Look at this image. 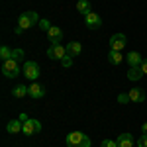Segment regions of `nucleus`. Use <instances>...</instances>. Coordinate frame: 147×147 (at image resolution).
I'll return each mask as SVG.
<instances>
[{"mask_svg": "<svg viewBox=\"0 0 147 147\" xmlns=\"http://www.w3.org/2000/svg\"><path fill=\"white\" fill-rule=\"evenodd\" d=\"M137 147H147V134H143V136L137 139Z\"/></svg>", "mask_w": 147, "mask_h": 147, "instance_id": "obj_25", "label": "nucleus"}, {"mask_svg": "<svg viewBox=\"0 0 147 147\" xmlns=\"http://www.w3.org/2000/svg\"><path fill=\"white\" fill-rule=\"evenodd\" d=\"M84 24H86L90 30H98V28H102V18H100V14H96V12L86 14V16H84Z\"/></svg>", "mask_w": 147, "mask_h": 147, "instance_id": "obj_7", "label": "nucleus"}, {"mask_svg": "<svg viewBox=\"0 0 147 147\" xmlns=\"http://www.w3.org/2000/svg\"><path fill=\"white\" fill-rule=\"evenodd\" d=\"M22 129H24V122L20 120V118L8 122V125H6V131H8V134H20Z\"/></svg>", "mask_w": 147, "mask_h": 147, "instance_id": "obj_13", "label": "nucleus"}, {"mask_svg": "<svg viewBox=\"0 0 147 147\" xmlns=\"http://www.w3.org/2000/svg\"><path fill=\"white\" fill-rule=\"evenodd\" d=\"M67 147H90V137L82 131H71L67 136Z\"/></svg>", "mask_w": 147, "mask_h": 147, "instance_id": "obj_2", "label": "nucleus"}, {"mask_svg": "<svg viewBox=\"0 0 147 147\" xmlns=\"http://www.w3.org/2000/svg\"><path fill=\"white\" fill-rule=\"evenodd\" d=\"M22 131L26 134V136H34V134H39V131H41V122L28 118V120L24 122V129H22Z\"/></svg>", "mask_w": 147, "mask_h": 147, "instance_id": "obj_6", "label": "nucleus"}, {"mask_svg": "<svg viewBox=\"0 0 147 147\" xmlns=\"http://www.w3.org/2000/svg\"><path fill=\"white\" fill-rule=\"evenodd\" d=\"M12 53H14V49H10V47H6V45H2V47H0V57H2L4 61L12 59Z\"/></svg>", "mask_w": 147, "mask_h": 147, "instance_id": "obj_20", "label": "nucleus"}, {"mask_svg": "<svg viewBox=\"0 0 147 147\" xmlns=\"http://www.w3.org/2000/svg\"><path fill=\"white\" fill-rule=\"evenodd\" d=\"M108 61L112 63V65H120L122 61H125V57H122V51H108Z\"/></svg>", "mask_w": 147, "mask_h": 147, "instance_id": "obj_15", "label": "nucleus"}, {"mask_svg": "<svg viewBox=\"0 0 147 147\" xmlns=\"http://www.w3.org/2000/svg\"><path fill=\"white\" fill-rule=\"evenodd\" d=\"M82 51V45H80L79 41H71L67 45V55H71V57H77Z\"/></svg>", "mask_w": 147, "mask_h": 147, "instance_id": "obj_16", "label": "nucleus"}, {"mask_svg": "<svg viewBox=\"0 0 147 147\" xmlns=\"http://www.w3.org/2000/svg\"><path fill=\"white\" fill-rule=\"evenodd\" d=\"M67 55V47H63L61 43H53L47 49V57L49 59H55V61H63V57Z\"/></svg>", "mask_w": 147, "mask_h": 147, "instance_id": "obj_5", "label": "nucleus"}, {"mask_svg": "<svg viewBox=\"0 0 147 147\" xmlns=\"http://www.w3.org/2000/svg\"><path fill=\"white\" fill-rule=\"evenodd\" d=\"M34 24H39V18L35 12H26L18 18V28H16V34H22L26 30H30Z\"/></svg>", "mask_w": 147, "mask_h": 147, "instance_id": "obj_1", "label": "nucleus"}, {"mask_svg": "<svg viewBox=\"0 0 147 147\" xmlns=\"http://www.w3.org/2000/svg\"><path fill=\"white\" fill-rule=\"evenodd\" d=\"M141 129H143V134H147V122H143V125H141Z\"/></svg>", "mask_w": 147, "mask_h": 147, "instance_id": "obj_28", "label": "nucleus"}, {"mask_svg": "<svg viewBox=\"0 0 147 147\" xmlns=\"http://www.w3.org/2000/svg\"><path fill=\"white\" fill-rule=\"evenodd\" d=\"M116 141H118V147H134V143H136L131 134H122Z\"/></svg>", "mask_w": 147, "mask_h": 147, "instance_id": "obj_12", "label": "nucleus"}, {"mask_svg": "<svg viewBox=\"0 0 147 147\" xmlns=\"http://www.w3.org/2000/svg\"><path fill=\"white\" fill-rule=\"evenodd\" d=\"M2 75H4V77H8V79L18 77V75H20L18 61H16V59H8V61H4V65H2Z\"/></svg>", "mask_w": 147, "mask_h": 147, "instance_id": "obj_3", "label": "nucleus"}, {"mask_svg": "<svg viewBox=\"0 0 147 147\" xmlns=\"http://www.w3.org/2000/svg\"><path fill=\"white\" fill-rule=\"evenodd\" d=\"M22 71H24V77L30 79V80H35L37 77H39V65H37L35 61H26Z\"/></svg>", "mask_w": 147, "mask_h": 147, "instance_id": "obj_4", "label": "nucleus"}, {"mask_svg": "<svg viewBox=\"0 0 147 147\" xmlns=\"http://www.w3.org/2000/svg\"><path fill=\"white\" fill-rule=\"evenodd\" d=\"M73 59H75V57H71V55H65V57H63V61H61V63H63V67H71V63H73Z\"/></svg>", "mask_w": 147, "mask_h": 147, "instance_id": "obj_26", "label": "nucleus"}, {"mask_svg": "<svg viewBox=\"0 0 147 147\" xmlns=\"http://www.w3.org/2000/svg\"><path fill=\"white\" fill-rule=\"evenodd\" d=\"M118 102H120V104H127V102H131V100H129V94H127V92H125V94H120V96H118Z\"/></svg>", "mask_w": 147, "mask_h": 147, "instance_id": "obj_23", "label": "nucleus"}, {"mask_svg": "<svg viewBox=\"0 0 147 147\" xmlns=\"http://www.w3.org/2000/svg\"><path fill=\"white\" fill-rule=\"evenodd\" d=\"M127 94H129V100L131 102H143L145 100V90L143 88H131Z\"/></svg>", "mask_w": 147, "mask_h": 147, "instance_id": "obj_14", "label": "nucleus"}, {"mask_svg": "<svg viewBox=\"0 0 147 147\" xmlns=\"http://www.w3.org/2000/svg\"><path fill=\"white\" fill-rule=\"evenodd\" d=\"M37 26H39V28H41L43 32H49V28H51L49 20H45V18H43V20H39V24H37Z\"/></svg>", "mask_w": 147, "mask_h": 147, "instance_id": "obj_21", "label": "nucleus"}, {"mask_svg": "<svg viewBox=\"0 0 147 147\" xmlns=\"http://www.w3.org/2000/svg\"><path fill=\"white\" fill-rule=\"evenodd\" d=\"M43 94H45V86L43 84H39V82H34V84H30V92H28V96H32V98H43Z\"/></svg>", "mask_w": 147, "mask_h": 147, "instance_id": "obj_10", "label": "nucleus"}, {"mask_svg": "<svg viewBox=\"0 0 147 147\" xmlns=\"http://www.w3.org/2000/svg\"><path fill=\"white\" fill-rule=\"evenodd\" d=\"M77 12H80L82 16L90 14V12H92V8H90V2H88V0H79V2H77Z\"/></svg>", "mask_w": 147, "mask_h": 147, "instance_id": "obj_17", "label": "nucleus"}, {"mask_svg": "<svg viewBox=\"0 0 147 147\" xmlns=\"http://www.w3.org/2000/svg\"><path fill=\"white\" fill-rule=\"evenodd\" d=\"M125 61L129 63V67H141V63H143V59H141V55L137 51H129L125 55Z\"/></svg>", "mask_w": 147, "mask_h": 147, "instance_id": "obj_11", "label": "nucleus"}, {"mask_svg": "<svg viewBox=\"0 0 147 147\" xmlns=\"http://www.w3.org/2000/svg\"><path fill=\"white\" fill-rule=\"evenodd\" d=\"M141 71H143V75H147V59H143V63H141Z\"/></svg>", "mask_w": 147, "mask_h": 147, "instance_id": "obj_27", "label": "nucleus"}, {"mask_svg": "<svg viewBox=\"0 0 147 147\" xmlns=\"http://www.w3.org/2000/svg\"><path fill=\"white\" fill-rule=\"evenodd\" d=\"M125 47V35L124 34H114L110 37V49L112 51H122Z\"/></svg>", "mask_w": 147, "mask_h": 147, "instance_id": "obj_8", "label": "nucleus"}, {"mask_svg": "<svg viewBox=\"0 0 147 147\" xmlns=\"http://www.w3.org/2000/svg\"><path fill=\"white\" fill-rule=\"evenodd\" d=\"M28 92H30V86L18 84V86L12 90V96H14V98H24V96H28Z\"/></svg>", "mask_w": 147, "mask_h": 147, "instance_id": "obj_18", "label": "nucleus"}, {"mask_svg": "<svg viewBox=\"0 0 147 147\" xmlns=\"http://www.w3.org/2000/svg\"><path fill=\"white\" fill-rule=\"evenodd\" d=\"M47 37H49L51 45H53V43H61V39H63V32H61V28H59V26H51L49 32H47Z\"/></svg>", "mask_w": 147, "mask_h": 147, "instance_id": "obj_9", "label": "nucleus"}, {"mask_svg": "<svg viewBox=\"0 0 147 147\" xmlns=\"http://www.w3.org/2000/svg\"><path fill=\"white\" fill-rule=\"evenodd\" d=\"M141 77H143L141 67H129V71H127V79L129 80H139Z\"/></svg>", "mask_w": 147, "mask_h": 147, "instance_id": "obj_19", "label": "nucleus"}, {"mask_svg": "<svg viewBox=\"0 0 147 147\" xmlns=\"http://www.w3.org/2000/svg\"><path fill=\"white\" fill-rule=\"evenodd\" d=\"M12 59H16V61L24 59V51H22V49H14V53H12Z\"/></svg>", "mask_w": 147, "mask_h": 147, "instance_id": "obj_22", "label": "nucleus"}, {"mask_svg": "<svg viewBox=\"0 0 147 147\" xmlns=\"http://www.w3.org/2000/svg\"><path fill=\"white\" fill-rule=\"evenodd\" d=\"M100 147H118V141H114V139H106V141H102Z\"/></svg>", "mask_w": 147, "mask_h": 147, "instance_id": "obj_24", "label": "nucleus"}]
</instances>
